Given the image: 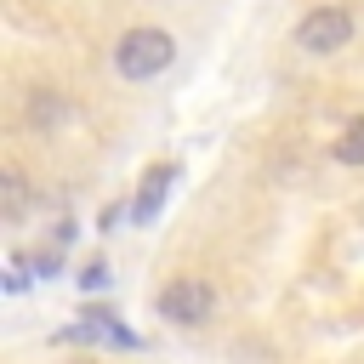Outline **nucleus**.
<instances>
[{
	"mask_svg": "<svg viewBox=\"0 0 364 364\" xmlns=\"http://www.w3.org/2000/svg\"><path fill=\"white\" fill-rule=\"evenodd\" d=\"M341 165H364V119H347L341 125V136H336V148H330Z\"/></svg>",
	"mask_w": 364,
	"mask_h": 364,
	"instance_id": "obj_6",
	"label": "nucleus"
},
{
	"mask_svg": "<svg viewBox=\"0 0 364 364\" xmlns=\"http://www.w3.org/2000/svg\"><path fill=\"white\" fill-rule=\"evenodd\" d=\"M171 182H176V165H154L142 176V193L131 199V222H154L159 205H165V193H171Z\"/></svg>",
	"mask_w": 364,
	"mask_h": 364,
	"instance_id": "obj_4",
	"label": "nucleus"
},
{
	"mask_svg": "<svg viewBox=\"0 0 364 364\" xmlns=\"http://www.w3.org/2000/svg\"><path fill=\"white\" fill-rule=\"evenodd\" d=\"M80 364H102V358H80Z\"/></svg>",
	"mask_w": 364,
	"mask_h": 364,
	"instance_id": "obj_8",
	"label": "nucleus"
},
{
	"mask_svg": "<svg viewBox=\"0 0 364 364\" xmlns=\"http://www.w3.org/2000/svg\"><path fill=\"white\" fill-rule=\"evenodd\" d=\"M28 119H34V125H57V119H63V97H57V91H34Z\"/></svg>",
	"mask_w": 364,
	"mask_h": 364,
	"instance_id": "obj_7",
	"label": "nucleus"
},
{
	"mask_svg": "<svg viewBox=\"0 0 364 364\" xmlns=\"http://www.w3.org/2000/svg\"><path fill=\"white\" fill-rule=\"evenodd\" d=\"M353 40V11L347 6H313L301 23H296V46L307 51V57H330V51H341Z\"/></svg>",
	"mask_w": 364,
	"mask_h": 364,
	"instance_id": "obj_3",
	"label": "nucleus"
},
{
	"mask_svg": "<svg viewBox=\"0 0 364 364\" xmlns=\"http://www.w3.org/2000/svg\"><path fill=\"white\" fill-rule=\"evenodd\" d=\"M0 205H6V222H17V216H23V205H28V182H23V171H17V165H6V171H0Z\"/></svg>",
	"mask_w": 364,
	"mask_h": 364,
	"instance_id": "obj_5",
	"label": "nucleus"
},
{
	"mask_svg": "<svg viewBox=\"0 0 364 364\" xmlns=\"http://www.w3.org/2000/svg\"><path fill=\"white\" fill-rule=\"evenodd\" d=\"M171 57H176V40H171V28H154V23L125 28L119 46H114V68H119V80H154V74L171 68Z\"/></svg>",
	"mask_w": 364,
	"mask_h": 364,
	"instance_id": "obj_1",
	"label": "nucleus"
},
{
	"mask_svg": "<svg viewBox=\"0 0 364 364\" xmlns=\"http://www.w3.org/2000/svg\"><path fill=\"white\" fill-rule=\"evenodd\" d=\"M159 318L165 324H176V330H199V324H210V313H216V290L205 284V279H193V273H176L165 290H159Z\"/></svg>",
	"mask_w": 364,
	"mask_h": 364,
	"instance_id": "obj_2",
	"label": "nucleus"
}]
</instances>
